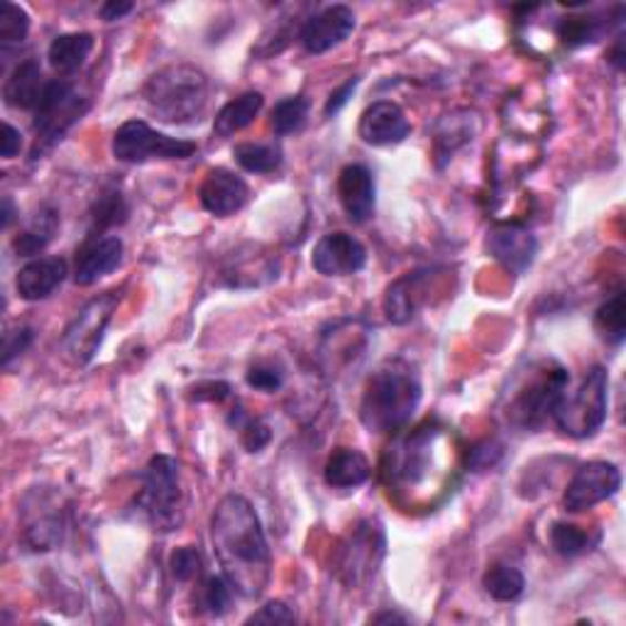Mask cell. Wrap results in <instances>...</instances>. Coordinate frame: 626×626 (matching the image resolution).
Returning <instances> with one entry per match:
<instances>
[{
    "label": "cell",
    "mask_w": 626,
    "mask_h": 626,
    "mask_svg": "<svg viewBox=\"0 0 626 626\" xmlns=\"http://www.w3.org/2000/svg\"><path fill=\"white\" fill-rule=\"evenodd\" d=\"M211 541L235 593L247 599L263 595L271 573V553L263 522L243 494H228L218 502L211 516Z\"/></svg>",
    "instance_id": "1"
},
{
    "label": "cell",
    "mask_w": 626,
    "mask_h": 626,
    "mask_svg": "<svg viewBox=\"0 0 626 626\" xmlns=\"http://www.w3.org/2000/svg\"><path fill=\"white\" fill-rule=\"evenodd\" d=\"M247 196H250V188H247L243 176L226 167L211 170L198 188L201 206L216 218H228L238 214L247 204Z\"/></svg>",
    "instance_id": "19"
},
{
    "label": "cell",
    "mask_w": 626,
    "mask_h": 626,
    "mask_svg": "<svg viewBox=\"0 0 626 626\" xmlns=\"http://www.w3.org/2000/svg\"><path fill=\"white\" fill-rule=\"evenodd\" d=\"M441 439V429H435L433 423H423L417 431L407 435H399L394 445L389 448L387 463H384V478L389 484H394L399 490L417 488L429 475V468L433 465V448Z\"/></svg>",
    "instance_id": "10"
},
{
    "label": "cell",
    "mask_w": 626,
    "mask_h": 626,
    "mask_svg": "<svg viewBox=\"0 0 626 626\" xmlns=\"http://www.w3.org/2000/svg\"><path fill=\"white\" fill-rule=\"evenodd\" d=\"M622 488V472L607 460H593L575 470L573 480L568 482L563 494L565 512L581 514L593 510V506L612 500Z\"/></svg>",
    "instance_id": "12"
},
{
    "label": "cell",
    "mask_w": 626,
    "mask_h": 626,
    "mask_svg": "<svg viewBox=\"0 0 626 626\" xmlns=\"http://www.w3.org/2000/svg\"><path fill=\"white\" fill-rule=\"evenodd\" d=\"M500 458H502V445H500V443L482 441V443L470 448V453H468V468L475 470V472H482V470L497 465Z\"/></svg>",
    "instance_id": "40"
},
{
    "label": "cell",
    "mask_w": 626,
    "mask_h": 626,
    "mask_svg": "<svg viewBox=\"0 0 626 626\" xmlns=\"http://www.w3.org/2000/svg\"><path fill=\"white\" fill-rule=\"evenodd\" d=\"M235 587L226 575H208L196 589V607L211 617H223L230 612Z\"/></svg>",
    "instance_id": "29"
},
{
    "label": "cell",
    "mask_w": 626,
    "mask_h": 626,
    "mask_svg": "<svg viewBox=\"0 0 626 626\" xmlns=\"http://www.w3.org/2000/svg\"><path fill=\"white\" fill-rule=\"evenodd\" d=\"M121 301L117 291H103L89 304L81 306L76 316L69 321L62 336V350L74 365H89L103 346L105 330H109L113 314Z\"/></svg>",
    "instance_id": "8"
},
{
    "label": "cell",
    "mask_w": 626,
    "mask_h": 626,
    "mask_svg": "<svg viewBox=\"0 0 626 626\" xmlns=\"http://www.w3.org/2000/svg\"><path fill=\"white\" fill-rule=\"evenodd\" d=\"M595 330L607 346H622L626 336V304L622 291L599 306L595 314Z\"/></svg>",
    "instance_id": "30"
},
{
    "label": "cell",
    "mask_w": 626,
    "mask_h": 626,
    "mask_svg": "<svg viewBox=\"0 0 626 626\" xmlns=\"http://www.w3.org/2000/svg\"><path fill=\"white\" fill-rule=\"evenodd\" d=\"M137 512L152 531L170 534L184 524V492L179 463L172 455H155L140 472Z\"/></svg>",
    "instance_id": "4"
},
{
    "label": "cell",
    "mask_w": 626,
    "mask_h": 626,
    "mask_svg": "<svg viewBox=\"0 0 626 626\" xmlns=\"http://www.w3.org/2000/svg\"><path fill=\"white\" fill-rule=\"evenodd\" d=\"M423 399L417 370L407 360H387L365 384L360 421L370 433H399L409 427Z\"/></svg>",
    "instance_id": "2"
},
{
    "label": "cell",
    "mask_w": 626,
    "mask_h": 626,
    "mask_svg": "<svg viewBox=\"0 0 626 626\" xmlns=\"http://www.w3.org/2000/svg\"><path fill=\"white\" fill-rule=\"evenodd\" d=\"M411 133L404 111L392 101H374L362 111L358 135L365 145L372 147H389L404 143Z\"/></svg>",
    "instance_id": "18"
},
{
    "label": "cell",
    "mask_w": 626,
    "mask_h": 626,
    "mask_svg": "<svg viewBox=\"0 0 626 626\" xmlns=\"http://www.w3.org/2000/svg\"><path fill=\"white\" fill-rule=\"evenodd\" d=\"M358 84H360V79H348L338 91L330 93V99L326 103V115H336L342 109V105L348 103V99L352 96V91L358 89Z\"/></svg>",
    "instance_id": "45"
},
{
    "label": "cell",
    "mask_w": 626,
    "mask_h": 626,
    "mask_svg": "<svg viewBox=\"0 0 626 626\" xmlns=\"http://www.w3.org/2000/svg\"><path fill=\"white\" fill-rule=\"evenodd\" d=\"M211 81L194 64H170L147 79L143 99L160 121L194 125L208 109Z\"/></svg>",
    "instance_id": "3"
},
{
    "label": "cell",
    "mask_w": 626,
    "mask_h": 626,
    "mask_svg": "<svg viewBox=\"0 0 626 626\" xmlns=\"http://www.w3.org/2000/svg\"><path fill=\"white\" fill-rule=\"evenodd\" d=\"M294 622H297L294 612L279 599L267 602L265 607H259L247 617V624H294Z\"/></svg>",
    "instance_id": "41"
},
{
    "label": "cell",
    "mask_w": 626,
    "mask_h": 626,
    "mask_svg": "<svg viewBox=\"0 0 626 626\" xmlns=\"http://www.w3.org/2000/svg\"><path fill=\"white\" fill-rule=\"evenodd\" d=\"M374 176L365 164H348L338 174V198L352 223H368L374 216Z\"/></svg>",
    "instance_id": "20"
},
{
    "label": "cell",
    "mask_w": 626,
    "mask_h": 626,
    "mask_svg": "<svg viewBox=\"0 0 626 626\" xmlns=\"http://www.w3.org/2000/svg\"><path fill=\"white\" fill-rule=\"evenodd\" d=\"M47 86H50V79H44L42 66L34 62V59H25V62H20L13 69V74L6 79L3 99L10 109L34 113L44 96Z\"/></svg>",
    "instance_id": "23"
},
{
    "label": "cell",
    "mask_w": 626,
    "mask_h": 626,
    "mask_svg": "<svg viewBox=\"0 0 626 626\" xmlns=\"http://www.w3.org/2000/svg\"><path fill=\"white\" fill-rule=\"evenodd\" d=\"M599 536H593L583 526L565 522H555L551 526V546L555 553L565 555V558H577V555L593 551Z\"/></svg>",
    "instance_id": "31"
},
{
    "label": "cell",
    "mask_w": 626,
    "mask_h": 626,
    "mask_svg": "<svg viewBox=\"0 0 626 626\" xmlns=\"http://www.w3.org/2000/svg\"><path fill=\"white\" fill-rule=\"evenodd\" d=\"M571 384V374L555 362L543 365L536 374L514 394L506 417L519 429H538L543 421L553 419L565 389Z\"/></svg>",
    "instance_id": "7"
},
{
    "label": "cell",
    "mask_w": 626,
    "mask_h": 626,
    "mask_svg": "<svg viewBox=\"0 0 626 626\" xmlns=\"http://www.w3.org/2000/svg\"><path fill=\"white\" fill-rule=\"evenodd\" d=\"M3 228H10V223H13V218H16V206H13V198L10 196H6L3 198Z\"/></svg>",
    "instance_id": "49"
},
{
    "label": "cell",
    "mask_w": 626,
    "mask_h": 626,
    "mask_svg": "<svg viewBox=\"0 0 626 626\" xmlns=\"http://www.w3.org/2000/svg\"><path fill=\"white\" fill-rule=\"evenodd\" d=\"M384 558V531L374 522H360L340 543L336 553V575L342 585L360 587L380 568Z\"/></svg>",
    "instance_id": "11"
},
{
    "label": "cell",
    "mask_w": 626,
    "mask_h": 626,
    "mask_svg": "<svg viewBox=\"0 0 626 626\" xmlns=\"http://www.w3.org/2000/svg\"><path fill=\"white\" fill-rule=\"evenodd\" d=\"M32 328L28 326H22V328H16V330H10V333H6V342H3V365H10L16 358H20L22 352H25L30 348V342H32Z\"/></svg>",
    "instance_id": "42"
},
{
    "label": "cell",
    "mask_w": 626,
    "mask_h": 626,
    "mask_svg": "<svg viewBox=\"0 0 626 626\" xmlns=\"http://www.w3.org/2000/svg\"><path fill=\"white\" fill-rule=\"evenodd\" d=\"M445 123H448V133H439V137H435V140H443V137H451V135H463V137H470V133H468V121H460V117H455V115H453V117H448ZM458 143H460V140H458V137H453V140H451V145L445 147L443 155H451V152L455 150V145H458Z\"/></svg>",
    "instance_id": "47"
},
{
    "label": "cell",
    "mask_w": 626,
    "mask_h": 626,
    "mask_svg": "<svg viewBox=\"0 0 626 626\" xmlns=\"http://www.w3.org/2000/svg\"><path fill=\"white\" fill-rule=\"evenodd\" d=\"M356 32V13L348 6H328L304 22L299 42L309 54H326Z\"/></svg>",
    "instance_id": "16"
},
{
    "label": "cell",
    "mask_w": 626,
    "mask_h": 626,
    "mask_svg": "<svg viewBox=\"0 0 626 626\" xmlns=\"http://www.w3.org/2000/svg\"><path fill=\"white\" fill-rule=\"evenodd\" d=\"M245 380L253 389H257V392L271 394V392H279V389L285 387V370H281L275 362H255L250 365V370H247Z\"/></svg>",
    "instance_id": "38"
},
{
    "label": "cell",
    "mask_w": 626,
    "mask_h": 626,
    "mask_svg": "<svg viewBox=\"0 0 626 626\" xmlns=\"http://www.w3.org/2000/svg\"><path fill=\"white\" fill-rule=\"evenodd\" d=\"M372 468L370 460L360 453L358 448H338L330 453L324 468V480L333 490H352L370 480Z\"/></svg>",
    "instance_id": "24"
},
{
    "label": "cell",
    "mask_w": 626,
    "mask_h": 626,
    "mask_svg": "<svg viewBox=\"0 0 626 626\" xmlns=\"http://www.w3.org/2000/svg\"><path fill=\"white\" fill-rule=\"evenodd\" d=\"M125 245L117 235H86L84 245L76 250L74 281L79 287H91L99 279L123 265Z\"/></svg>",
    "instance_id": "17"
},
{
    "label": "cell",
    "mask_w": 626,
    "mask_h": 626,
    "mask_svg": "<svg viewBox=\"0 0 626 626\" xmlns=\"http://www.w3.org/2000/svg\"><path fill=\"white\" fill-rule=\"evenodd\" d=\"M93 52V38L89 32H66L52 40L47 59L59 76H72L86 64L89 54Z\"/></svg>",
    "instance_id": "25"
},
{
    "label": "cell",
    "mask_w": 626,
    "mask_h": 626,
    "mask_svg": "<svg viewBox=\"0 0 626 626\" xmlns=\"http://www.w3.org/2000/svg\"><path fill=\"white\" fill-rule=\"evenodd\" d=\"M482 587L492 599L497 602H514L524 595L526 581L524 573L514 568L510 563H494L482 575Z\"/></svg>",
    "instance_id": "28"
},
{
    "label": "cell",
    "mask_w": 626,
    "mask_h": 626,
    "mask_svg": "<svg viewBox=\"0 0 626 626\" xmlns=\"http://www.w3.org/2000/svg\"><path fill=\"white\" fill-rule=\"evenodd\" d=\"M20 147H22V137H20V130L13 127L10 123L3 125V137H0V155L3 160H13L20 155Z\"/></svg>",
    "instance_id": "44"
},
{
    "label": "cell",
    "mask_w": 626,
    "mask_h": 626,
    "mask_svg": "<svg viewBox=\"0 0 626 626\" xmlns=\"http://www.w3.org/2000/svg\"><path fill=\"white\" fill-rule=\"evenodd\" d=\"M69 275V265L62 257H38L18 271L16 289L20 299L25 301H42L64 285Z\"/></svg>",
    "instance_id": "21"
},
{
    "label": "cell",
    "mask_w": 626,
    "mask_h": 626,
    "mask_svg": "<svg viewBox=\"0 0 626 626\" xmlns=\"http://www.w3.org/2000/svg\"><path fill=\"white\" fill-rule=\"evenodd\" d=\"M368 263V250L365 245L352 238L350 233H328L316 243L311 265L324 277H350L360 271Z\"/></svg>",
    "instance_id": "15"
},
{
    "label": "cell",
    "mask_w": 626,
    "mask_h": 626,
    "mask_svg": "<svg viewBox=\"0 0 626 626\" xmlns=\"http://www.w3.org/2000/svg\"><path fill=\"white\" fill-rule=\"evenodd\" d=\"M233 157H235V162H238L245 172H250V174H271L275 170H279L281 150L277 145L243 143V145H235Z\"/></svg>",
    "instance_id": "33"
},
{
    "label": "cell",
    "mask_w": 626,
    "mask_h": 626,
    "mask_svg": "<svg viewBox=\"0 0 626 626\" xmlns=\"http://www.w3.org/2000/svg\"><path fill=\"white\" fill-rule=\"evenodd\" d=\"M609 374L605 368H589L577 389H565L558 407L553 411L555 427L571 439H593L607 421Z\"/></svg>",
    "instance_id": "5"
},
{
    "label": "cell",
    "mask_w": 626,
    "mask_h": 626,
    "mask_svg": "<svg viewBox=\"0 0 626 626\" xmlns=\"http://www.w3.org/2000/svg\"><path fill=\"white\" fill-rule=\"evenodd\" d=\"M240 431V443L247 453H259L271 441V429L263 419H247Z\"/></svg>",
    "instance_id": "39"
},
{
    "label": "cell",
    "mask_w": 626,
    "mask_h": 626,
    "mask_svg": "<svg viewBox=\"0 0 626 626\" xmlns=\"http://www.w3.org/2000/svg\"><path fill=\"white\" fill-rule=\"evenodd\" d=\"M59 228V216H57V211L50 208V206H44L40 208L38 214H34V218L30 220V226L18 233L16 238H13V250L18 257H34V255H40L47 245L52 243L54 238V233Z\"/></svg>",
    "instance_id": "27"
},
{
    "label": "cell",
    "mask_w": 626,
    "mask_h": 626,
    "mask_svg": "<svg viewBox=\"0 0 626 626\" xmlns=\"http://www.w3.org/2000/svg\"><path fill=\"white\" fill-rule=\"evenodd\" d=\"M201 571H204V558H201L198 548L182 546L170 555V573L174 581L192 583L201 575Z\"/></svg>",
    "instance_id": "37"
},
{
    "label": "cell",
    "mask_w": 626,
    "mask_h": 626,
    "mask_svg": "<svg viewBox=\"0 0 626 626\" xmlns=\"http://www.w3.org/2000/svg\"><path fill=\"white\" fill-rule=\"evenodd\" d=\"M230 397V384L220 382V380H208V382H198L196 387H192V399L196 401H223Z\"/></svg>",
    "instance_id": "43"
},
{
    "label": "cell",
    "mask_w": 626,
    "mask_h": 626,
    "mask_svg": "<svg viewBox=\"0 0 626 626\" xmlns=\"http://www.w3.org/2000/svg\"><path fill=\"white\" fill-rule=\"evenodd\" d=\"M127 13H133V3H123V0H109V3H103L99 8V16L105 22H115V20H123Z\"/></svg>",
    "instance_id": "46"
},
{
    "label": "cell",
    "mask_w": 626,
    "mask_h": 626,
    "mask_svg": "<svg viewBox=\"0 0 626 626\" xmlns=\"http://www.w3.org/2000/svg\"><path fill=\"white\" fill-rule=\"evenodd\" d=\"M125 220H127L125 196L117 192V188H111V192L101 194L91 208V223H93L91 235H105V230L123 226Z\"/></svg>",
    "instance_id": "32"
},
{
    "label": "cell",
    "mask_w": 626,
    "mask_h": 626,
    "mask_svg": "<svg viewBox=\"0 0 626 626\" xmlns=\"http://www.w3.org/2000/svg\"><path fill=\"white\" fill-rule=\"evenodd\" d=\"M306 115H309V101L304 96H289L271 109V130L277 135L297 133L306 123Z\"/></svg>",
    "instance_id": "35"
},
{
    "label": "cell",
    "mask_w": 626,
    "mask_h": 626,
    "mask_svg": "<svg viewBox=\"0 0 626 626\" xmlns=\"http://www.w3.org/2000/svg\"><path fill=\"white\" fill-rule=\"evenodd\" d=\"M607 25L599 18H583V16H571L563 18L558 25L561 40L568 47H585L597 42L605 34Z\"/></svg>",
    "instance_id": "34"
},
{
    "label": "cell",
    "mask_w": 626,
    "mask_h": 626,
    "mask_svg": "<svg viewBox=\"0 0 626 626\" xmlns=\"http://www.w3.org/2000/svg\"><path fill=\"white\" fill-rule=\"evenodd\" d=\"M30 32V16L25 8H20L10 0L0 3V44L13 47L22 44Z\"/></svg>",
    "instance_id": "36"
},
{
    "label": "cell",
    "mask_w": 626,
    "mask_h": 626,
    "mask_svg": "<svg viewBox=\"0 0 626 626\" xmlns=\"http://www.w3.org/2000/svg\"><path fill=\"white\" fill-rule=\"evenodd\" d=\"M64 534L62 510L52 502L50 494H30L22 510L20 541L22 546L34 553H44L59 546Z\"/></svg>",
    "instance_id": "13"
},
{
    "label": "cell",
    "mask_w": 626,
    "mask_h": 626,
    "mask_svg": "<svg viewBox=\"0 0 626 626\" xmlns=\"http://www.w3.org/2000/svg\"><path fill=\"white\" fill-rule=\"evenodd\" d=\"M86 111L89 101L74 89L72 81L50 79V86H47L38 111H34L32 127L38 135V145H34L32 155L38 157L40 152L57 145Z\"/></svg>",
    "instance_id": "6"
},
{
    "label": "cell",
    "mask_w": 626,
    "mask_h": 626,
    "mask_svg": "<svg viewBox=\"0 0 626 626\" xmlns=\"http://www.w3.org/2000/svg\"><path fill=\"white\" fill-rule=\"evenodd\" d=\"M198 147L192 140L160 133L145 121H125L113 135V157L125 164H147L164 160H188Z\"/></svg>",
    "instance_id": "9"
},
{
    "label": "cell",
    "mask_w": 626,
    "mask_h": 626,
    "mask_svg": "<svg viewBox=\"0 0 626 626\" xmlns=\"http://www.w3.org/2000/svg\"><path fill=\"white\" fill-rule=\"evenodd\" d=\"M484 247L512 275H524L538 255L536 235L522 223H497V226H492L488 238H484Z\"/></svg>",
    "instance_id": "14"
},
{
    "label": "cell",
    "mask_w": 626,
    "mask_h": 626,
    "mask_svg": "<svg viewBox=\"0 0 626 626\" xmlns=\"http://www.w3.org/2000/svg\"><path fill=\"white\" fill-rule=\"evenodd\" d=\"M431 275L433 269H417L389 285L384 294V314L389 321L404 326L417 316L419 306L423 304V289H427Z\"/></svg>",
    "instance_id": "22"
},
{
    "label": "cell",
    "mask_w": 626,
    "mask_h": 626,
    "mask_svg": "<svg viewBox=\"0 0 626 626\" xmlns=\"http://www.w3.org/2000/svg\"><path fill=\"white\" fill-rule=\"evenodd\" d=\"M370 622H374V624H407L409 619L401 617V614H397V612H382V614H374Z\"/></svg>",
    "instance_id": "48"
},
{
    "label": "cell",
    "mask_w": 626,
    "mask_h": 626,
    "mask_svg": "<svg viewBox=\"0 0 626 626\" xmlns=\"http://www.w3.org/2000/svg\"><path fill=\"white\" fill-rule=\"evenodd\" d=\"M265 99L259 91H247L243 96L233 99L230 103L223 105L214 121V135L220 140H228L235 133H240L247 125H250L255 117L263 111Z\"/></svg>",
    "instance_id": "26"
}]
</instances>
